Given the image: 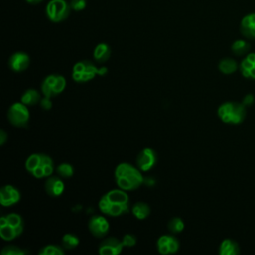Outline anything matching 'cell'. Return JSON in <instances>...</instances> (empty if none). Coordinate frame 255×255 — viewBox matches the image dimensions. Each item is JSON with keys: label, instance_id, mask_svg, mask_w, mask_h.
I'll return each instance as SVG.
<instances>
[{"label": "cell", "instance_id": "ba28073f", "mask_svg": "<svg viewBox=\"0 0 255 255\" xmlns=\"http://www.w3.org/2000/svg\"><path fill=\"white\" fill-rule=\"evenodd\" d=\"M157 251L162 255L172 254L177 252L179 248L178 240L172 235H161L156 241Z\"/></svg>", "mask_w": 255, "mask_h": 255}, {"label": "cell", "instance_id": "6da1fadb", "mask_svg": "<svg viewBox=\"0 0 255 255\" xmlns=\"http://www.w3.org/2000/svg\"><path fill=\"white\" fill-rule=\"evenodd\" d=\"M99 208L106 215L113 217L121 216L129 210L128 195L124 189H112L101 197Z\"/></svg>", "mask_w": 255, "mask_h": 255}, {"label": "cell", "instance_id": "8fae6325", "mask_svg": "<svg viewBox=\"0 0 255 255\" xmlns=\"http://www.w3.org/2000/svg\"><path fill=\"white\" fill-rule=\"evenodd\" d=\"M40 155H41L40 163L37 166V168L31 174L34 177H36V178L49 177L54 172V162H53V159L49 155H47L45 153H40Z\"/></svg>", "mask_w": 255, "mask_h": 255}, {"label": "cell", "instance_id": "484cf974", "mask_svg": "<svg viewBox=\"0 0 255 255\" xmlns=\"http://www.w3.org/2000/svg\"><path fill=\"white\" fill-rule=\"evenodd\" d=\"M167 228L171 233H180L184 229V222L180 217H173L168 221Z\"/></svg>", "mask_w": 255, "mask_h": 255}, {"label": "cell", "instance_id": "7a4b0ae2", "mask_svg": "<svg viewBox=\"0 0 255 255\" xmlns=\"http://www.w3.org/2000/svg\"><path fill=\"white\" fill-rule=\"evenodd\" d=\"M142 171L128 162L120 163L115 169V180L119 188L126 191L138 188L143 182Z\"/></svg>", "mask_w": 255, "mask_h": 255}, {"label": "cell", "instance_id": "d590c367", "mask_svg": "<svg viewBox=\"0 0 255 255\" xmlns=\"http://www.w3.org/2000/svg\"><path fill=\"white\" fill-rule=\"evenodd\" d=\"M250 78H251V79H255V65H254V67L250 70Z\"/></svg>", "mask_w": 255, "mask_h": 255}, {"label": "cell", "instance_id": "3957f363", "mask_svg": "<svg viewBox=\"0 0 255 255\" xmlns=\"http://www.w3.org/2000/svg\"><path fill=\"white\" fill-rule=\"evenodd\" d=\"M217 115L225 124L238 125L246 117V106L242 102H225L218 107Z\"/></svg>", "mask_w": 255, "mask_h": 255}, {"label": "cell", "instance_id": "4316f807", "mask_svg": "<svg viewBox=\"0 0 255 255\" xmlns=\"http://www.w3.org/2000/svg\"><path fill=\"white\" fill-rule=\"evenodd\" d=\"M28 251L15 245H7L1 250L2 255H25Z\"/></svg>", "mask_w": 255, "mask_h": 255}, {"label": "cell", "instance_id": "d6986e66", "mask_svg": "<svg viewBox=\"0 0 255 255\" xmlns=\"http://www.w3.org/2000/svg\"><path fill=\"white\" fill-rule=\"evenodd\" d=\"M40 93L35 89L26 90L21 96V102L26 106H35L41 101Z\"/></svg>", "mask_w": 255, "mask_h": 255}, {"label": "cell", "instance_id": "83f0119b", "mask_svg": "<svg viewBox=\"0 0 255 255\" xmlns=\"http://www.w3.org/2000/svg\"><path fill=\"white\" fill-rule=\"evenodd\" d=\"M65 88H66V79L61 75H57V80L53 86L54 95L57 96L61 94L65 90Z\"/></svg>", "mask_w": 255, "mask_h": 255}, {"label": "cell", "instance_id": "4fadbf2b", "mask_svg": "<svg viewBox=\"0 0 255 255\" xmlns=\"http://www.w3.org/2000/svg\"><path fill=\"white\" fill-rule=\"evenodd\" d=\"M239 30L245 39L255 40V12H251L243 16L240 21Z\"/></svg>", "mask_w": 255, "mask_h": 255}, {"label": "cell", "instance_id": "e0dca14e", "mask_svg": "<svg viewBox=\"0 0 255 255\" xmlns=\"http://www.w3.org/2000/svg\"><path fill=\"white\" fill-rule=\"evenodd\" d=\"M218 252L220 255H238L240 253V247L235 240L226 238L220 243Z\"/></svg>", "mask_w": 255, "mask_h": 255}, {"label": "cell", "instance_id": "f1b7e54d", "mask_svg": "<svg viewBox=\"0 0 255 255\" xmlns=\"http://www.w3.org/2000/svg\"><path fill=\"white\" fill-rule=\"evenodd\" d=\"M71 9L75 12H80L84 10L87 6V0H71L70 1Z\"/></svg>", "mask_w": 255, "mask_h": 255}, {"label": "cell", "instance_id": "9a60e30c", "mask_svg": "<svg viewBox=\"0 0 255 255\" xmlns=\"http://www.w3.org/2000/svg\"><path fill=\"white\" fill-rule=\"evenodd\" d=\"M65 189L64 182L60 176H49L45 182V190L52 197L60 196Z\"/></svg>", "mask_w": 255, "mask_h": 255}, {"label": "cell", "instance_id": "9c48e42d", "mask_svg": "<svg viewBox=\"0 0 255 255\" xmlns=\"http://www.w3.org/2000/svg\"><path fill=\"white\" fill-rule=\"evenodd\" d=\"M21 194L19 190L13 185H4L0 189V204L3 206H12L19 202Z\"/></svg>", "mask_w": 255, "mask_h": 255}, {"label": "cell", "instance_id": "cb8c5ba5", "mask_svg": "<svg viewBox=\"0 0 255 255\" xmlns=\"http://www.w3.org/2000/svg\"><path fill=\"white\" fill-rule=\"evenodd\" d=\"M80 243V239L78 236L72 233H66L62 238V246L65 249H74Z\"/></svg>", "mask_w": 255, "mask_h": 255}, {"label": "cell", "instance_id": "8992f818", "mask_svg": "<svg viewBox=\"0 0 255 255\" xmlns=\"http://www.w3.org/2000/svg\"><path fill=\"white\" fill-rule=\"evenodd\" d=\"M156 152L150 147H145L141 149L136 156V166L140 171L146 172L156 164Z\"/></svg>", "mask_w": 255, "mask_h": 255}, {"label": "cell", "instance_id": "603a6c76", "mask_svg": "<svg viewBox=\"0 0 255 255\" xmlns=\"http://www.w3.org/2000/svg\"><path fill=\"white\" fill-rule=\"evenodd\" d=\"M65 248L63 246L49 244L44 247H42L38 254L39 255H63L65 253Z\"/></svg>", "mask_w": 255, "mask_h": 255}, {"label": "cell", "instance_id": "7c38bea8", "mask_svg": "<svg viewBox=\"0 0 255 255\" xmlns=\"http://www.w3.org/2000/svg\"><path fill=\"white\" fill-rule=\"evenodd\" d=\"M124 247L123 241L116 237H109L100 243L99 253L101 255H117L122 252Z\"/></svg>", "mask_w": 255, "mask_h": 255}, {"label": "cell", "instance_id": "52a82bcc", "mask_svg": "<svg viewBox=\"0 0 255 255\" xmlns=\"http://www.w3.org/2000/svg\"><path fill=\"white\" fill-rule=\"evenodd\" d=\"M88 227L95 237L102 238L108 234L110 224L106 217L102 215H93L88 222Z\"/></svg>", "mask_w": 255, "mask_h": 255}, {"label": "cell", "instance_id": "d4e9b609", "mask_svg": "<svg viewBox=\"0 0 255 255\" xmlns=\"http://www.w3.org/2000/svg\"><path fill=\"white\" fill-rule=\"evenodd\" d=\"M56 172L62 178H70L74 174V167L70 163L64 162L57 166Z\"/></svg>", "mask_w": 255, "mask_h": 255}, {"label": "cell", "instance_id": "ffe728a7", "mask_svg": "<svg viewBox=\"0 0 255 255\" xmlns=\"http://www.w3.org/2000/svg\"><path fill=\"white\" fill-rule=\"evenodd\" d=\"M131 212L135 218L142 220L148 217V215L150 214V207L147 203L139 201L133 204V206L131 207Z\"/></svg>", "mask_w": 255, "mask_h": 255}, {"label": "cell", "instance_id": "1f68e13d", "mask_svg": "<svg viewBox=\"0 0 255 255\" xmlns=\"http://www.w3.org/2000/svg\"><path fill=\"white\" fill-rule=\"evenodd\" d=\"M242 103L244 104V106L248 107L253 105L254 103V96L252 94H247L246 96H244V98L242 99Z\"/></svg>", "mask_w": 255, "mask_h": 255}, {"label": "cell", "instance_id": "836d02e7", "mask_svg": "<svg viewBox=\"0 0 255 255\" xmlns=\"http://www.w3.org/2000/svg\"><path fill=\"white\" fill-rule=\"evenodd\" d=\"M107 72H108V69L106 67H102V68L98 69V75L103 76V75H106Z\"/></svg>", "mask_w": 255, "mask_h": 255}, {"label": "cell", "instance_id": "d6a6232c", "mask_svg": "<svg viewBox=\"0 0 255 255\" xmlns=\"http://www.w3.org/2000/svg\"><path fill=\"white\" fill-rule=\"evenodd\" d=\"M8 139V135H7V133L5 132V130H3V129H1L0 130V144L1 145H3L5 142H6V140Z\"/></svg>", "mask_w": 255, "mask_h": 255}, {"label": "cell", "instance_id": "277c9868", "mask_svg": "<svg viewBox=\"0 0 255 255\" xmlns=\"http://www.w3.org/2000/svg\"><path fill=\"white\" fill-rule=\"evenodd\" d=\"M71 10L70 3L67 0H50L45 8L47 18L53 23L65 21L69 17Z\"/></svg>", "mask_w": 255, "mask_h": 255}, {"label": "cell", "instance_id": "5b68a950", "mask_svg": "<svg viewBox=\"0 0 255 255\" xmlns=\"http://www.w3.org/2000/svg\"><path fill=\"white\" fill-rule=\"evenodd\" d=\"M8 121L17 128H25L28 125L30 119V113L28 106L21 101L12 104L7 112Z\"/></svg>", "mask_w": 255, "mask_h": 255}, {"label": "cell", "instance_id": "30bf717a", "mask_svg": "<svg viewBox=\"0 0 255 255\" xmlns=\"http://www.w3.org/2000/svg\"><path fill=\"white\" fill-rule=\"evenodd\" d=\"M30 65V57L25 52H15L8 60L9 68L17 73L25 71Z\"/></svg>", "mask_w": 255, "mask_h": 255}, {"label": "cell", "instance_id": "ac0fdd59", "mask_svg": "<svg viewBox=\"0 0 255 255\" xmlns=\"http://www.w3.org/2000/svg\"><path fill=\"white\" fill-rule=\"evenodd\" d=\"M111 54H112V50L110 46L106 43H100L95 47L93 52V57L96 62L105 63L110 59Z\"/></svg>", "mask_w": 255, "mask_h": 255}, {"label": "cell", "instance_id": "4dcf8cb0", "mask_svg": "<svg viewBox=\"0 0 255 255\" xmlns=\"http://www.w3.org/2000/svg\"><path fill=\"white\" fill-rule=\"evenodd\" d=\"M40 106L44 109V110H50L52 108V101L51 98L44 96L41 101H40Z\"/></svg>", "mask_w": 255, "mask_h": 255}, {"label": "cell", "instance_id": "f546056e", "mask_svg": "<svg viewBox=\"0 0 255 255\" xmlns=\"http://www.w3.org/2000/svg\"><path fill=\"white\" fill-rule=\"evenodd\" d=\"M123 244L125 247H132L136 243V237L133 234H126L123 237Z\"/></svg>", "mask_w": 255, "mask_h": 255}, {"label": "cell", "instance_id": "44dd1931", "mask_svg": "<svg viewBox=\"0 0 255 255\" xmlns=\"http://www.w3.org/2000/svg\"><path fill=\"white\" fill-rule=\"evenodd\" d=\"M219 71L224 75H230L238 69L237 62L232 58H223L218 64Z\"/></svg>", "mask_w": 255, "mask_h": 255}, {"label": "cell", "instance_id": "7402d4cb", "mask_svg": "<svg viewBox=\"0 0 255 255\" xmlns=\"http://www.w3.org/2000/svg\"><path fill=\"white\" fill-rule=\"evenodd\" d=\"M250 48H251L250 43L247 42L246 40H242V39H238V40L234 41L231 45V51L236 56H243V55L247 54L248 51L250 50Z\"/></svg>", "mask_w": 255, "mask_h": 255}, {"label": "cell", "instance_id": "e575fe53", "mask_svg": "<svg viewBox=\"0 0 255 255\" xmlns=\"http://www.w3.org/2000/svg\"><path fill=\"white\" fill-rule=\"evenodd\" d=\"M43 1H44V0H26L27 3L32 4V5H37V4H39V3L43 2Z\"/></svg>", "mask_w": 255, "mask_h": 255}, {"label": "cell", "instance_id": "2e32d148", "mask_svg": "<svg viewBox=\"0 0 255 255\" xmlns=\"http://www.w3.org/2000/svg\"><path fill=\"white\" fill-rule=\"evenodd\" d=\"M98 69L92 62H88V65L86 67V70L83 73H72V78L74 81L78 83H86L94 79L96 75H98Z\"/></svg>", "mask_w": 255, "mask_h": 255}, {"label": "cell", "instance_id": "5bb4252c", "mask_svg": "<svg viewBox=\"0 0 255 255\" xmlns=\"http://www.w3.org/2000/svg\"><path fill=\"white\" fill-rule=\"evenodd\" d=\"M24 230V227H14L6 222V217L0 218V236L5 241H11L20 236Z\"/></svg>", "mask_w": 255, "mask_h": 255}]
</instances>
